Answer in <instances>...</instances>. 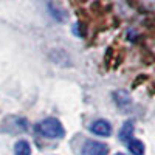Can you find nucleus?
Listing matches in <instances>:
<instances>
[{
    "label": "nucleus",
    "mask_w": 155,
    "mask_h": 155,
    "mask_svg": "<svg viewBox=\"0 0 155 155\" xmlns=\"http://www.w3.org/2000/svg\"><path fill=\"white\" fill-rule=\"evenodd\" d=\"M90 130L98 137H109V135H112V126L106 120H96L90 126Z\"/></svg>",
    "instance_id": "nucleus-3"
},
{
    "label": "nucleus",
    "mask_w": 155,
    "mask_h": 155,
    "mask_svg": "<svg viewBox=\"0 0 155 155\" xmlns=\"http://www.w3.org/2000/svg\"><path fill=\"white\" fill-rule=\"evenodd\" d=\"M132 134H134V123L127 121V123H124V126L120 130V140L121 141H129L132 138Z\"/></svg>",
    "instance_id": "nucleus-5"
},
{
    "label": "nucleus",
    "mask_w": 155,
    "mask_h": 155,
    "mask_svg": "<svg viewBox=\"0 0 155 155\" xmlns=\"http://www.w3.org/2000/svg\"><path fill=\"white\" fill-rule=\"evenodd\" d=\"M116 155H124V153H116Z\"/></svg>",
    "instance_id": "nucleus-7"
},
{
    "label": "nucleus",
    "mask_w": 155,
    "mask_h": 155,
    "mask_svg": "<svg viewBox=\"0 0 155 155\" xmlns=\"http://www.w3.org/2000/svg\"><path fill=\"white\" fill-rule=\"evenodd\" d=\"M14 155H31V147L27 141H17L14 147Z\"/></svg>",
    "instance_id": "nucleus-6"
},
{
    "label": "nucleus",
    "mask_w": 155,
    "mask_h": 155,
    "mask_svg": "<svg viewBox=\"0 0 155 155\" xmlns=\"http://www.w3.org/2000/svg\"><path fill=\"white\" fill-rule=\"evenodd\" d=\"M37 132L47 138H61L64 137V127L56 118H47L37 124Z\"/></svg>",
    "instance_id": "nucleus-1"
},
{
    "label": "nucleus",
    "mask_w": 155,
    "mask_h": 155,
    "mask_svg": "<svg viewBox=\"0 0 155 155\" xmlns=\"http://www.w3.org/2000/svg\"><path fill=\"white\" fill-rule=\"evenodd\" d=\"M109 147L99 141H85L82 146V155H107Z\"/></svg>",
    "instance_id": "nucleus-2"
},
{
    "label": "nucleus",
    "mask_w": 155,
    "mask_h": 155,
    "mask_svg": "<svg viewBox=\"0 0 155 155\" xmlns=\"http://www.w3.org/2000/svg\"><path fill=\"white\" fill-rule=\"evenodd\" d=\"M127 147L132 152V155H144V144L141 143L140 140L130 138L127 141Z\"/></svg>",
    "instance_id": "nucleus-4"
}]
</instances>
